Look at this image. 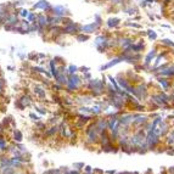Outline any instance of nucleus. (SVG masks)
Instances as JSON below:
<instances>
[{
	"mask_svg": "<svg viewBox=\"0 0 174 174\" xmlns=\"http://www.w3.org/2000/svg\"><path fill=\"white\" fill-rule=\"evenodd\" d=\"M108 40H110V37L107 34H100L95 38V46L98 48V50L100 52H104L108 49Z\"/></svg>",
	"mask_w": 174,
	"mask_h": 174,
	"instance_id": "obj_1",
	"label": "nucleus"
},
{
	"mask_svg": "<svg viewBox=\"0 0 174 174\" xmlns=\"http://www.w3.org/2000/svg\"><path fill=\"white\" fill-rule=\"evenodd\" d=\"M82 32V26L76 22H70L68 25L62 26V34H78Z\"/></svg>",
	"mask_w": 174,
	"mask_h": 174,
	"instance_id": "obj_2",
	"label": "nucleus"
},
{
	"mask_svg": "<svg viewBox=\"0 0 174 174\" xmlns=\"http://www.w3.org/2000/svg\"><path fill=\"white\" fill-rule=\"evenodd\" d=\"M52 5L50 4L48 0H39L38 3H35L33 6H32V9L33 10H42V11H44L45 13H51V11H52Z\"/></svg>",
	"mask_w": 174,
	"mask_h": 174,
	"instance_id": "obj_3",
	"label": "nucleus"
},
{
	"mask_svg": "<svg viewBox=\"0 0 174 174\" xmlns=\"http://www.w3.org/2000/svg\"><path fill=\"white\" fill-rule=\"evenodd\" d=\"M66 85H67L68 90L77 89L80 85V78L76 74H70V77H68V82H67Z\"/></svg>",
	"mask_w": 174,
	"mask_h": 174,
	"instance_id": "obj_4",
	"label": "nucleus"
},
{
	"mask_svg": "<svg viewBox=\"0 0 174 174\" xmlns=\"http://www.w3.org/2000/svg\"><path fill=\"white\" fill-rule=\"evenodd\" d=\"M100 27H101V25L94 21V22H91V23L82 26V32L85 33V34H91V33H94V32H96L98 29H100Z\"/></svg>",
	"mask_w": 174,
	"mask_h": 174,
	"instance_id": "obj_5",
	"label": "nucleus"
},
{
	"mask_svg": "<svg viewBox=\"0 0 174 174\" xmlns=\"http://www.w3.org/2000/svg\"><path fill=\"white\" fill-rule=\"evenodd\" d=\"M68 12H70V11H68V9L66 6H63V5H56V6H54L52 7V11H51L52 15L57 16V17H66V16L70 15Z\"/></svg>",
	"mask_w": 174,
	"mask_h": 174,
	"instance_id": "obj_6",
	"label": "nucleus"
},
{
	"mask_svg": "<svg viewBox=\"0 0 174 174\" xmlns=\"http://www.w3.org/2000/svg\"><path fill=\"white\" fill-rule=\"evenodd\" d=\"M37 22L40 26V28H48L49 27V22H48V13H38L37 15Z\"/></svg>",
	"mask_w": 174,
	"mask_h": 174,
	"instance_id": "obj_7",
	"label": "nucleus"
},
{
	"mask_svg": "<svg viewBox=\"0 0 174 174\" xmlns=\"http://www.w3.org/2000/svg\"><path fill=\"white\" fill-rule=\"evenodd\" d=\"M106 25H107L108 28H116V27H118L121 25V20L118 17H111V18L107 20Z\"/></svg>",
	"mask_w": 174,
	"mask_h": 174,
	"instance_id": "obj_8",
	"label": "nucleus"
},
{
	"mask_svg": "<svg viewBox=\"0 0 174 174\" xmlns=\"http://www.w3.org/2000/svg\"><path fill=\"white\" fill-rule=\"evenodd\" d=\"M156 55H157V49H156V48L152 49L151 51H149V54L146 55V57H145V65H150L151 61L153 60Z\"/></svg>",
	"mask_w": 174,
	"mask_h": 174,
	"instance_id": "obj_9",
	"label": "nucleus"
},
{
	"mask_svg": "<svg viewBox=\"0 0 174 174\" xmlns=\"http://www.w3.org/2000/svg\"><path fill=\"white\" fill-rule=\"evenodd\" d=\"M143 49H144V43H133L131 46L129 48V51L140 52V51H143Z\"/></svg>",
	"mask_w": 174,
	"mask_h": 174,
	"instance_id": "obj_10",
	"label": "nucleus"
},
{
	"mask_svg": "<svg viewBox=\"0 0 174 174\" xmlns=\"http://www.w3.org/2000/svg\"><path fill=\"white\" fill-rule=\"evenodd\" d=\"M122 60H123V56L114 57L113 60H111V62H108V63H106L105 66H102V67H101V70H106V68H110V67H112V66H114V65H117V63H120Z\"/></svg>",
	"mask_w": 174,
	"mask_h": 174,
	"instance_id": "obj_11",
	"label": "nucleus"
},
{
	"mask_svg": "<svg viewBox=\"0 0 174 174\" xmlns=\"http://www.w3.org/2000/svg\"><path fill=\"white\" fill-rule=\"evenodd\" d=\"M34 93L39 96V98H42V99H44L45 96H46V94H45V90H44V88L42 85H35L34 86Z\"/></svg>",
	"mask_w": 174,
	"mask_h": 174,
	"instance_id": "obj_12",
	"label": "nucleus"
},
{
	"mask_svg": "<svg viewBox=\"0 0 174 174\" xmlns=\"http://www.w3.org/2000/svg\"><path fill=\"white\" fill-rule=\"evenodd\" d=\"M76 39H77V42H80V43L86 42V40H89V34H85L83 32H80V33L77 34Z\"/></svg>",
	"mask_w": 174,
	"mask_h": 174,
	"instance_id": "obj_13",
	"label": "nucleus"
},
{
	"mask_svg": "<svg viewBox=\"0 0 174 174\" xmlns=\"http://www.w3.org/2000/svg\"><path fill=\"white\" fill-rule=\"evenodd\" d=\"M29 10H27V9H21L20 11H18V16H20L21 18H27L29 15Z\"/></svg>",
	"mask_w": 174,
	"mask_h": 174,
	"instance_id": "obj_14",
	"label": "nucleus"
},
{
	"mask_svg": "<svg viewBox=\"0 0 174 174\" xmlns=\"http://www.w3.org/2000/svg\"><path fill=\"white\" fill-rule=\"evenodd\" d=\"M161 43H162V45H166V46H168V48H173L174 49V43L172 42L171 39H162Z\"/></svg>",
	"mask_w": 174,
	"mask_h": 174,
	"instance_id": "obj_15",
	"label": "nucleus"
},
{
	"mask_svg": "<svg viewBox=\"0 0 174 174\" xmlns=\"http://www.w3.org/2000/svg\"><path fill=\"white\" fill-rule=\"evenodd\" d=\"M147 37H149V39H151V40H156V39H157L156 32L152 31V29H149V31H147Z\"/></svg>",
	"mask_w": 174,
	"mask_h": 174,
	"instance_id": "obj_16",
	"label": "nucleus"
},
{
	"mask_svg": "<svg viewBox=\"0 0 174 174\" xmlns=\"http://www.w3.org/2000/svg\"><path fill=\"white\" fill-rule=\"evenodd\" d=\"M32 71L38 72V73H44V74H45V72H46V70H45L44 67H42V66H34V67H32Z\"/></svg>",
	"mask_w": 174,
	"mask_h": 174,
	"instance_id": "obj_17",
	"label": "nucleus"
},
{
	"mask_svg": "<svg viewBox=\"0 0 174 174\" xmlns=\"http://www.w3.org/2000/svg\"><path fill=\"white\" fill-rule=\"evenodd\" d=\"M67 71H68L70 74H76V72L78 71V67L74 66V65H70V66H68V68H67Z\"/></svg>",
	"mask_w": 174,
	"mask_h": 174,
	"instance_id": "obj_18",
	"label": "nucleus"
},
{
	"mask_svg": "<svg viewBox=\"0 0 174 174\" xmlns=\"http://www.w3.org/2000/svg\"><path fill=\"white\" fill-rule=\"evenodd\" d=\"M37 15H38V13H35V12H29L27 20H28L29 22H34V21H37Z\"/></svg>",
	"mask_w": 174,
	"mask_h": 174,
	"instance_id": "obj_19",
	"label": "nucleus"
},
{
	"mask_svg": "<svg viewBox=\"0 0 174 174\" xmlns=\"http://www.w3.org/2000/svg\"><path fill=\"white\" fill-rule=\"evenodd\" d=\"M15 139L17 141H21L22 140V134H21V131H16L15 133Z\"/></svg>",
	"mask_w": 174,
	"mask_h": 174,
	"instance_id": "obj_20",
	"label": "nucleus"
},
{
	"mask_svg": "<svg viewBox=\"0 0 174 174\" xmlns=\"http://www.w3.org/2000/svg\"><path fill=\"white\" fill-rule=\"evenodd\" d=\"M173 1H174V0H163V5H164V6H168L169 4L173 3Z\"/></svg>",
	"mask_w": 174,
	"mask_h": 174,
	"instance_id": "obj_21",
	"label": "nucleus"
},
{
	"mask_svg": "<svg viewBox=\"0 0 174 174\" xmlns=\"http://www.w3.org/2000/svg\"><path fill=\"white\" fill-rule=\"evenodd\" d=\"M3 88H4V79H3V78H0V93H1Z\"/></svg>",
	"mask_w": 174,
	"mask_h": 174,
	"instance_id": "obj_22",
	"label": "nucleus"
},
{
	"mask_svg": "<svg viewBox=\"0 0 174 174\" xmlns=\"http://www.w3.org/2000/svg\"><path fill=\"white\" fill-rule=\"evenodd\" d=\"M4 147H5V141L0 140V149H4Z\"/></svg>",
	"mask_w": 174,
	"mask_h": 174,
	"instance_id": "obj_23",
	"label": "nucleus"
},
{
	"mask_svg": "<svg viewBox=\"0 0 174 174\" xmlns=\"http://www.w3.org/2000/svg\"><path fill=\"white\" fill-rule=\"evenodd\" d=\"M31 117H32V118H34L35 121H37V120H39V117H38V116H35L34 113H31Z\"/></svg>",
	"mask_w": 174,
	"mask_h": 174,
	"instance_id": "obj_24",
	"label": "nucleus"
},
{
	"mask_svg": "<svg viewBox=\"0 0 174 174\" xmlns=\"http://www.w3.org/2000/svg\"><path fill=\"white\" fill-rule=\"evenodd\" d=\"M37 111H39L40 113H45V111H43V108H35Z\"/></svg>",
	"mask_w": 174,
	"mask_h": 174,
	"instance_id": "obj_25",
	"label": "nucleus"
},
{
	"mask_svg": "<svg viewBox=\"0 0 174 174\" xmlns=\"http://www.w3.org/2000/svg\"><path fill=\"white\" fill-rule=\"evenodd\" d=\"M146 1H147V3H153L155 0H146Z\"/></svg>",
	"mask_w": 174,
	"mask_h": 174,
	"instance_id": "obj_26",
	"label": "nucleus"
},
{
	"mask_svg": "<svg viewBox=\"0 0 174 174\" xmlns=\"http://www.w3.org/2000/svg\"><path fill=\"white\" fill-rule=\"evenodd\" d=\"M105 1H110V3H111V1H112V0H105Z\"/></svg>",
	"mask_w": 174,
	"mask_h": 174,
	"instance_id": "obj_27",
	"label": "nucleus"
}]
</instances>
